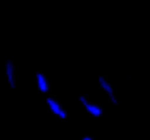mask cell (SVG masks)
Returning a JSON list of instances; mask_svg holds the SVG:
<instances>
[{
    "instance_id": "7a4b0ae2",
    "label": "cell",
    "mask_w": 150,
    "mask_h": 140,
    "mask_svg": "<svg viewBox=\"0 0 150 140\" xmlns=\"http://www.w3.org/2000/svg\"><path fill=\"white\" fill-rule=\"evenodd\" d=\"M98 85H99V88L102 89V92L108 96V99H109L114 105H117V104H118V99H117V95H115L112 83H111L105 76H98Z\"/></svg>"
},
{
    "instance_id": "8992f818",
    "label": "cell",
    "mask_w": 150,
    "mask_h": 140,
    "mask_svg": "<svg viewBox=\"0 0 150 140\" xmlns=\"http://www.w3.org/2000/svg\"><path fill=\"white\" fill-rule=\"evenodd\" d=\"M82 140H95V139H93L92 136H83V137H82Z\"/></svg>"
},
{
    "instance_id": "3957f363",
    "label": "cell",
    "mask_w": 150,
    "mask_h": 140,
    "mask_svg": "<svg viewBox=\"0 0 150 140\" xmlns=\"http://www.w3.org/2000/svg\"><path fill=\"white\" fill-rule=\"evenodd\" d=\"M45 104L48 105L50 111L55 117H58V118H61V120H66V118H67V111H66V108H64L55 98L47 96V98H45Z\"/></svg>"
},
{
    "instance_id": "5b68a950",
    "label": "cell",
    "mask_w": 150,
    "mask_h": 140,
    "mask_svg": "<svg viewBox=\"0 0 150 140\" xmlns=\"http://www.w3.org/2000/svg\"><path fill=\"white\" fill-rule=\"evenodd\" d=\"M35 83H37V89L41 93H48V91H50V82H48L47 76L42 72H37L35 73Z\"/></svg>"
},
{
    "instance_id": "6da1fadb",
    "label": "cell",
    "mask_w": 150,
    "mask_h": 140,
    "mask_svg": "<svg viewBox=\"0 0 150 140\" xmlns=\"http://www.w3.org/2000/svg\"><path fill=\"white\" fill-rule=\"evenodd\" d=\"M79 102H80V105L86 109V112L91 114L92 117H95V118L102 117V114H103V108H102L100 105H98L96 102L91 101L86 95H79Z\"/></svg>"
},
{
    "instance_id": "277c9868",
    "label": "cell",
    "mask_w": 150,
    "mask_h": 140,
    "mask_svg": "<svg viewBox=\"0 0 150 140\" xmlns=\"http://www.w3.org/2000/svg\"><path fill=\"white\" fill-rule=\"evenodd\" d=\"M4 75H6V80L10 89H16V67L15 63L7 58L4 63Z\"/></svg>"
}]
</instances>
